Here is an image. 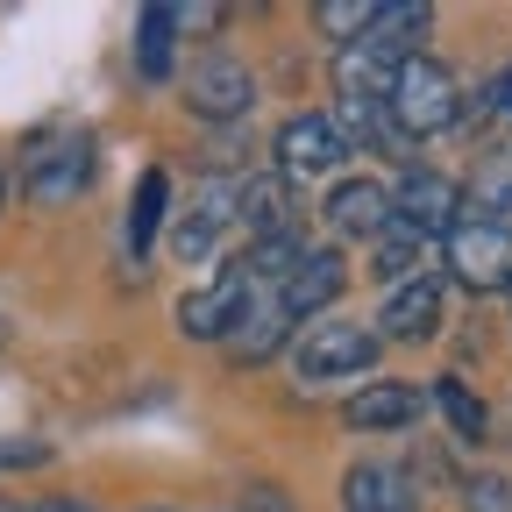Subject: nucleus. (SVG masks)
<instances>
[{"label":"nucleus","mask_w":512,"mask_h":512,"mask_svg":"<svg viewBox=\"0 0 512 512\" xmlns=\"http://www.w3.org/2000/svg\"><path fill=\"white\" fill-rule=\"evenodd\" d=\"M427 29H434V8H427V0H377V22H370L363 50H377V57L406 64V57H420Z\"/></svg>","instance_id":"13"},{"label":"nucleus","mask_w":512,"mask_h":512,"mask_svg":"<svg viewBox=\"0 0 512 512\" xmlns=\"http://www.w3.org/2000/svg\"><path fill=\"white\" fill-rule=\"evenodd\" d=\"M342 285H349L342 249H306L292 264V278L278 285V306H285V320H313V313H328L342 299Z\"/></svg>","instance_id":"9"},{"label":"nucleus","mask_w":512,"mask_h":512,"mask_svg":"<svg viewBox=\"0 0 512 512\" xmlns=\"http://www.w3.org/2000/svg\"><path fill=\"white\" fill-rule=\"evenodd\" d=\"M29 463H50V441H29V434L0 441V470H29Z\"/></svg>","instance_id":"26"},{"label":"nucleus","mask_w":512,"mask_h":512,"mask_svg":"<svg viewBox=\"0 0 512 512\" xmlns=\"http://www.w3.org/2000/svg\"><path fill=\"white\" fill-rule=\"evenodd\" d=\"M292 363H299L306 384H320V377H363L377 363V335L356 328V320H313V328L299 335V349H292Z\"/></svg>","instance_id":"4"},{"label":"nucleus","mask_w":512,"mask_h":512,"mask_svg":"<svg viewBox=\"0 0 512 512\" xmlns=\"http://www.w3.org/2000/svg\"><path fill=\"white\" fill-rule=\"evenodd\" d=\"M0 200H8V171H0Z\"/></svg>","instance_id":"29"},{"label":"nucleus","mask_w":512,"mask_h":512,"mask_svg":"<svg viewBox=\"0 0 512 512\" xmlns=\"http://www.w3.org/2000/svg\"><path fill=\"white\" fill-rule=\"evenodd\" d=\"M463 192H456V178H441V171H406L399 178V192H392V228H406V235H448L463 214Z\"/></svg>","instance_id":"5"},{"label":"nucleus","mask_w":512,"mask_h":512,"mask_svg":"<svg viewBox=\"0 0 512 512\" xmlns=\"http://www.w3.org/2000/svg\"><path fill=\"white\" fill-rule=\"evenodd\" d=\"M349 512H413V491H406L399 470L356 463V470H349Z\"/></svg>","instance_id":"19"},{"label":"nucleus","mask_w":512,"mask_h":512,"mask_svg":"<svg viewBox=\"0 0 512 512\" xmlns=\"http://www.w3.org/2000/svg\"><path fill=\"white\" fill-rule=\"evenodd\" d=\"M36 512H93V505H72V498H50V505H36Z\"/></svg>","instance_id":"28"},{"label":"nucleus","mask_w":512,"mask_h":512,"mask_svg":"<svg viewBox=\"0 0 512 512\" xmlns=\"http://www.w3.org/2000/svg\"><path fill=\"white\" fill-rule=\"evenodd\" d=\"M328 221L342 235H384L392 228V192H384L377 178H342L328 192Z\"/></svg>","instance_id":"15"},{"label":"nucleus","mask_w":512,"mask_h":512,"mask_svg":"<svg viewBox=\"0 0 512 512\" xmlns=\"http://www.w3.org/2000/svg\"><path fill=\"white\" fill-rule=\"evenodd\" d=\"M278 171L285 178H313V171H335L342 157H349V143H342V128H335V114H292L285 128H278Z\"/></svg>","instance_id":"7"},{"label":"nucleus","mask_w":512,"mask_h":512,"mask_svg":"<svg viewBox=\"0 0 512 512\" xmlns=\"http://www.w3.org/2000/svg\"><path fill=\"white\" fill-rule=\"evenodd\" d=\"M448 249V278L463 292H512V228L505 221H456L441 235Z\"/></svg>","instance_id":"3"},{"label":"nucleus","mask_w":512,"mask_h":512,"mask_svg":"<svg viewBox=\"0 0 512 512\" xmlns=\"http://www.w3.org/2000/svg\"><path fill=\"white\" fill-rule=\"evenodd\" d=\"M0 335H8V328H0Z\"/></svg>","instance_id":"31"},{"label":"nucleus","mask_w":512,"mask_h":512,"mask_svg":"<svg viewBox=\"0 0 512 512\" xmlns=\"http://www.w3.org/2000/svg\"><path fill=\"white\" fill-rule=\"evenodd\" d=\"M392 72H399L392 57H377V50L349 43V50L335 57V93H342V107H384V93H392Z\"/></svg>","instance_id":"16"},{"label":"nucleus","mask_w":512,"mask_h":512,"mask_svg":"<svg viewBox=\"0 0 512 512\" xmlns=\"http://www.w3.org/2000/svg\"><path fill=\"white\" fill-rule=\"evenodd\" d=\"M249 299H256V285L228 264L214 285H200V292H185V299H178V328H185L192 342H228V335H235V320L249 313Z\"/></svg>","instance_id":"6"},{"label":"nucleus","mask_w":512,"mask_h":512,"mask_svg":"<svg viewBox=\"0 0 512 512\" xmlns=\"http://www.w3.org/2000/svg\"><path fill=\"white\" fill-rule=\"evenodd\" d=\"M463 121V86L448 72L441 57H406L392 72V93H384V128H392L399 143H427L441 128Z\"/></svg>","instance_id":"1"},{"label":"nucleus","mask_w":512,"mask_h":512,"mask_svg":"<svg viewBox=\"0 0 512 512\" xmlns=\"http://www.w3.org/2000/svg\"><path fill=\"white\" fill-rule=\"evenodd\" d=\"M434 406L448 413V427H456V441H484V434H491V413L477 406V392H470L463 377H441V384H434Z\"/></svg>","instance_id":"21"},{"label":"nucleus","mask_w":512,"mask_h":512,"mask_svg":"<svg viewBox=\"0 0 512 512\" xmlns=\"http://www.w3.org/2000/svg\"><path fill=\"white\" fill-rule=\"evenodd\" d=\"M235 221V178H200V192H192V207L178 214V235L171 249L185 256V264H200V256L214 249V235Z\"/></svg>","instance_id":"11"},{"label":"nucleus","mask_w":512,"mask_h":512,"mask_svg":"<svg viewBox=\"0 0 512 512\" xmlns=\"http://www.w3.org/2000/svg\"><path fill=\"white\" fill-rule=\"evenodd\" d=\"M249 100H256L249 64H235V57H221V50L192 64V79H185V107H192V114H207V121H235V114H249Z\"/></svg>","instance_id":"8"},{"label":"nucleus","mask_w":512,"mask_h":512,"mask_svg":"<svg viewBox=\"0 0 512 512\" xmlns=\"http://www.w3.org/2000/svg\"><path fill=\"white\" fill-rule=\"evenodd\" d=\"M370 22H377V0H320L313 8V29L335 36V43H363Z\"/></svg>","instance_id":"23"},{"label":"nucleus","mask_w":512,"mask_h":512,"mask_svg":"<svg viewBox=\"0 0 512 512\" xmlns=\"http://www.w3.org/2000/svg\"><path fill=\"white\" fill-rule=\"evenodd\" d=\"M420 413H427V399L413 392V384H392V377L363 384V392L342 406V420H349V427H363V434H399V427H413Z\"/></svg>","instance_id":"12"},{"label":"nucleus","mask_w":512,"mask_h":512,"mask_svg":"<svg viewBox=\"0 0 512 512\" xmlns=\"http://www.w3.org/2000/svg\"><path fill=\"white\" fill-rule=\"evenodd\" d=\"M456 192H463V207H470L463 221H505V214H512V150L498 143V150L470 171V185H456Z\"/></svg>","instance_id":"18"},{"label":"nucleus","mask_w":512,"mask_h":512,"mask_svg":"<svg viewBox=\"0 0 512 512\" xmlns=\"http://www.w3.org/2000/svg\"><path fill=\"white\" fill-rule=\"evenodd\" d=\"M285 335H292V320H285L278 292H256V299H249V313L235 320V335H228V356H235V363H264Z\"/></svg>","instance_id":"17"},{"label":"nucleus","mask_w":512,"mask_h":512,"mask_svg":"<svg viewBox=\"0 0 512 512\" xmlns=\"http://www.w3.org/2000/svg\"><path fill=\"white\" fill-rule=\"evenodd\" d=\"M463 121L484 128V136H512V64H505L491 86H477V100L463 107Z\"/></svg>","instance_id":"24"},{"label":"nucleus","mask_w":512,"mask_h":512,"mask_svg":"<svg viewBox=\"0 0 512 512\" xmlns=\"http://www.w3.org/2000/svg\"><path fill=\"white\" fill-rule=\"evenodd\" d=\"M164 207H171V178H164V171H143L136 200H128V256H136V264H143V249L157 242V221H164Z\"/></svg>","instance_id":"20"},{"label":"nucleus","mask_w":512,"mask_h":512,"mask_svg":"<svg viewBox=\"0 0 512 512\" xmlns=\"http://www.w3.org/2000/svg\"><path fill=\"white\" fill-rule=\"evenodd\" d=\"M136 72L143 79H171V15L164 8L136 15Z\"/></svg>","instance_id":"22"},{"label":"nucleus","mask_w":512,"mask_h":512,"mask_svg":"<svg viewBox=\"0 0 512 512\" xmlns=\"http://www.w3.org/2000/svg\"><path fill=\"white\" fill-rule=\"evenodd\" d=\"M470 512H512V484L505 477H477L470 484Z\"/></svg>","instance_id":"27"},{"label":"nucleus","mask_w":512,"mask_h":512,"mask_svg":"<svg viewBox=\"0 0 512 512\" xmlns=\"http://www.w3.org/2000/svg\"><path fill=\"white\" fill-rule=\"evenodd\" d=\"M377 320H384V328H377L384 342H427V335L441 328V285H434V278H406L392 299H384Z\"/></svg>","instance_id":"14"},{"label":"nucleus","mask_w":512,"mask_h":512,"mask_svg":"<svg viewBox=\"0 0 512 512\" xmlns=\"http://www.w3.org/2000/svg\"><path fill=\"white\" fill-rule=\"evenodd\" d=\"M377 242H384V249H377V271L406 285V278H413V264H420V235H406V228H384Z\"/></svg>","instance_id":"25"},{"label":"nucleus","mask_w":512,"mask_h":512,"mask_svg":"<svg viewBox=\"0 0 512 512\" xmlns=\"http://www.w3.org/2000/svg\"><path fill=\"white\" fill-rule=\"evenodd\" d=\"M235 221H249V235H299V192L285 171H256V178H235Z\"/></svg>","instance_id":"10"},{"label":"nucleus","mask_w":512,"mask_h":512,"mask_svg":"<svg viewBox=\"0 0 512 512\" xmlns=\"http://www.w3.org/2000/svg\"><path fill=\"white\" fill-rule=\"evenodd\" d=\"M0 512H15V505H8V498H0Z\"/></svg>","instance_id":"30"},{"label":"nucleus","mask_w":512,"mask_h":512,"mask_svg":"<svg viewBox=\"0 0 512 512\" xmlns=\"http://www.w3.org/2000/svg\"><path fill=\"white\" fill-rule=\"evenodd\" d=\"M93 164H100V150H93L86 128H43V136L22 150V200L72 207L79 192L93 185Z\"/></svg>","instance_id":"2"}]
</instances>
